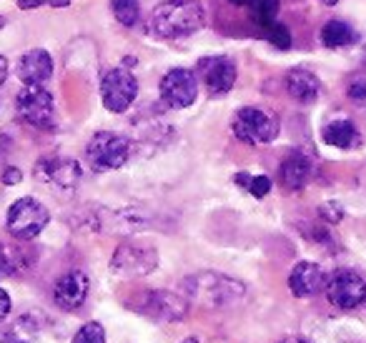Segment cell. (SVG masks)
Here are the masks:
<instances>
[{
  "label": "cell",
  "instance_id": "obj_30",
  "mask_svg": "<svg viewBox=\"0 0 366 343\" xmlns=\"http://www.w3.org/2000/svg\"><path fill=\"white\" fill-rule=\"evenodd\" d=\"M23 181V173L18 171V168H6L3 171V183L6 186H16V183H21Z\"/></svg>",
  "mask_w": 366,
  "mask_h": 343
},
{
  "label": "cell",
  "instance_id": "obj_16",
  "mask_svg": "<svg viewBox=\"0 0 366 343\" xmlns=\"http://www.w3.org/2000/svg\"><path fill=\"white\" fill-rule=\"evenodd\" d=\"M16 71L21 83H26V86H46L53 76V58L48 51L36 48V51L23 53Z\"/></svg>",
  "mask_w": 366,
  "mask_h": 343
},
{
  "label": "cell",
  "instance_id": "obj_12",
  "mask_svg": "<svg viewBox=\"0 0 366 343\" xmlns=\"http://www.w3.org/2000/svg\"><path fill=\"white\" fill-rule=\"evenodd\" d=\"M81 166L73 158H43L36 166L38 183L53 186L58 193H73L81 183Z\"/></svg>",
  "mask_w": 366,
  "mask_h": 343
},
{
  "label": "cell",
  "instance_id": "obj_6",
  "mask_svg": "<svg viewBox=\"0 0 366 343\" xmlns=\"http://www.w3.org/2000/svg\"><path fill=\"white\" fill-rule=\"evenodd\" d=\"M158 266V253L153 246L146 243H136V241H126L116 248L113 253L111 268L116 276L121 278H141L148 276L151 271H156Z\"/></svg>",
  "mask_w": 366,
  "mask_h": 343
},
{
  "label": "cell",
  "instance_id": "obj_18",
  "mask_svg": "<svg viewBox=\"0 0 366 343\" xmlns=\"http://www.w3.org/2000/svg\"><path fill=\"white\" fill-rule=\"evenodd\" d=\"M311 173H314V168H311L309 158H306L304 153H291L279 166V181H281V186L289 188V191H301V188L309 186Z\"/></svg>",
  "mask_w": 366,
  "mask_h": 343
},
{
  "label": "cell",
  "instance_id": "obj_8",
  "mask_svg": "<svg viewBox=\"0 0 366 343\" xmlns=\"http://www.w3.org/2000/svg\"><path fill=\"white\" fill-rule=\"evenodd\" d=\"M16 111L28 126L48 131L56 123V106L53 96L43 86H26L16 96Z\"/></svg>",
  "mask_w": 366,
  "mask_h": 343
},
{
  "label": "cell",
  "instance_id": "obj_1",
  "mask_svg": "<svg viewBox=\"0 0 366 343\" xmlns=\"http://www.w3.org/2000/svg\"><path fill=\"white\" fill-rule=\"evenodd\" d=\"M181 288L191 301H196L199 306L206 308H229L246 298L244 283L214 271L194 273V276L183 281Z\"/></svg>",
  "mask_w": 366,
  "mask_h": 343
},
{
  "label": "cell",
  "instance_id": "obj_24",
  "mask_svg": "<svg viewBox=\"0 0 366 343\" xmlns=\"http://www.w3.org/2000/svg\"><path fill=\"white\" fill-rule=\"evenodd\" d=\"M261 31H264L266 41H269L274 48H279V51H289L291 43H294V38H291V31L284 26V23H279V21L269 23V26H264Z\"/></svg>",
  "mask_w": 366,
  "mask_h": 343
},
{
  "label": "cell",
  "instance_id": "obj_19",
  "mask_svg": "<svg viewBox=\"0 0 366 343\" xmlns=\"http://www.w3.org/2000/svg\"><path fill=\"white\" fill-rule=\"evenodd\" d=\"M321 141L331 148H339V151H349V148L361 146V133L346 118H334L321 128Z\"/></svg>",
  "mask_w": 366,
  "mask_h": 343
},
{
  "label": "cell",
  "instance_id": "obj_23",
  "mask_svg": "<svg viewBox=\"0 0 366 343\" xmlns=\"http://www.w3.org/2000/svg\"><path fill=\"white\" fill-rule=\"evenodd\" d=\"M281 0H251V18L259 23L261 28L269 26L276 21V13H279Z\"/></svg>",
  "mask_w": 366,
  "mask_h": 343
},
{
  "label": "cell",
  "instance_id": "obj_37",
  "mask_svg": "<svg viewBox=\"0 0 366 343\" xmlns=\"http://www.w3.org/2000/svg\"><path fill=\"white\" fill-rule=\"evenodd\" d=\"M321 3H324V6H336L339 0H321Z\"/></svg>",
  "mask_w": 366,
  "mask_h": 343
},
{
  "label": "cell",
  "instance_id": "obj_35",
  "mask_svg": "<svg viewBox=\"0 0 366 343\" xmlns=\"http://www.w3.org/2000/svg\"><path fill=\"white\" fill-rule=\"evenodd\" d=\"M279 343H309V341H304V338H299V336H289V338H284V341H279Z\"/></svg>",
  "mask_w": 366,
  "mask_h": 343
},
{
  "label": "cell",
  "instance_id": "obj_5",
  "mask_svg": "<svg viewBox=\"0 0 366 343\" xmlns=\"http://www.w3.org/2000/svg\"><path fill=\"white\" fill-rule=\"evenodd\" d=\"M234 133L239 141L251 146H264L279 136V118L264 108H241L234 118Z\"/></svg>",
  "mask_w": 366,
  "mask_h": 343
},
{
  "label": "cell",
  "instance_id": "obj_7",
  "mask_svg": "<svg viewBox=\"0 0 366 343\" xmlns=\"http://www.w3.org/2000/svg\"><path fill=\"white\" fill-rule=\"evenodd\" d=\"M138 96V81L126 68H111L101 78V101L106 111L126 113Z\"/></svg>",
  "mask_w": 366,
  "mask_h": 343
},
{
  "label": "cell",
  "instance_id": "obj_25",
  "mask_svg": "<svg viewBox=\"0 0 366 343\" xmlns=\"http://www.w3.org/2000/svg\"><path fill=\"white\" fill-rule=\"evenodd\" d=\"M73 343H106V328L98 321L83 323L76 336H73Z\"/></svg>",
  "mask_w": 366,
  "mask_h": 343
},
{
  "label": "cell",
  "instance_id": "obj_17",
  "mask_svg": "<svg viewBox=\"0 0 366 343\" xmlns=\"http://www.w3.org/2000/svg\"><path fill=\"white\" fill-rule=\"evenodd\" d=\"M286 91H289V96L294 98V101L309 106V103L319 101L324 86H321V81L311 71L294 68V71H289V76H286Z\"/></svg>",
  "mask_w": 366,
  "mask_h": 343
},
{
  "label": "cell",
  "instance_id": "obj_11",
  "mask_svg": "<svg viewBox=\"0 0 366 343\" xmlns=\"http://www.w3.org/2000/svg\"><path fill=\"white\" fill-rule=\"evenodd\" d=\"M138 313L153 318V321H183L186 313H189V306L181 296L171 291H143L138 296V303H131Z\"/></svg>",
  "mask_w": 366,
  "mask_h": 343
},
{
  "label": "cell",
  "instance_id": "obj_38",
  "mask_svg": "<svg viewBox=\"0 0 366 343\" xmlns=\"http://www.w3.org/2000/svg\"><path fill=\"white\" fill-rule=\"evenodd\" d=\"M183 343H199V341H196V338H186Z\"/></svg>",
  "mask_w": 366,
  "mask_h": 343
},
{
  "label": "cell",
  "instance_id": "obj_9",
  "mask_svg": "<svg viewBox=\"0 0 366 343\" xmlns=\"http://www.w3.org/2000/svg\"><path fill=\"white\" fill-rule=\"evenodd\" d=\"M324 291L331 306L341 308V311H349V308H356L366 301L364 278L356 271H349V268H341V271L331 273V276L326 278Z\"/></svg>",
  "mask_w": 366,
  "mask_h": 343
},
{
  "label": "cell",
  "instance_id": "obj_10",
  "mask_svg": "<svg viewBox=\"0 0 366 343\" xmlns=\"http://www.w3.org/2000/svg\"><path fill=\"white\" fill-rule=\"evenodd\" d=\"M161 98L168 108H189L199 98V76L189 68H171L161 78Z\"/></svg>",
  "mask_w": 366,
  "mask_h": 343
},
{
  "label": "cell",
  "instance_id": "obj_22",
  "mask_svg": "<svg viewBox=\"0 0 366 343\" xmlns=\"http://www.w3.org/2000/svg\"><path fill=\"white\" fill-rule=\"evenodd\" d=\"M236 186L246 188L254 198H266L271 193V178L269 176H251V173H236Z\"/></svg>",
  "mask_w": 366,
  "mask_h": 343
},
{
  "label": "cell",
  "instance_id": "obj_28",
  "mask_svg": "<svg viewBox=\"0 0 366 343\" xmlns=\"http://www.w3.org/2000/svg\"><path fill=\"white\" fill-rule=\"evenodd\" d=\"M306 233H309V238H314L316 243H326V246L331 243V233L321 226H306Z\"/></svg>",
  "mask_w": 366,
  "mask_h": 343
},
{
  "label": "cell",
  "instance_id": "obj_31",
  "mask_svg": "<svg viewBox=\"0 0 366 343\" xmlns=\"http://www.w3.org/2000/svg\"><path fill=\"white\" fill-rule=\"evenodd\" d=\"M8 273H13V268H11V261H8V253H6V248L0 246V278H3V276H8Z\"/></svg>",
  "mask_w": 366,
  "mask_h": 343
},
{
  "label": "cell",
  "instance_id": "obj_13",
  "mask_svg": "<svg viewBox=\"0 0 366 343\" xmlns=\"http://www.w3.org/2000/svg\"><path fill=\"white\" fill-rule=\"evenodd\" d=\"M199 78L211 96H224L236 83V63L229 56H206L196 63Z\"/></svg>",
  "mask_w": 366,
  "mask_h": 343
},
{
  "label": "cell",
  "instance_id": "obj_36",
  "mask_svg": "<svg viewBox=\"0 0 366 343\" xmlns=\"http://www.w3.org/2000/svg\"><path fill=\"white\" fill-rule=\"evenodd\" d=\"M229 3H231V6H239V8H249L251 6V0H229Z\"/></svg>",
  "mask_w": 366,
  "mask_h": 343
},
{
  "label": "cell",
  "instance_id": "obj_14",
  "mask_svg": "<svg viewBox=\"0 0 366 343\" xmlns=\"http://www.w3.org/2000/svg\"><path fill=\"white\" fill-rule=\"evenodd\" d=\"M88 291H91V281L83 271H68L61 276L53 288V301L63 311H78L86 303Z\"/></svg>",
  "mask_w": 366,
  "mask_h": 343
},
{
  "label": "cell",
  "instance_id": "obj_34",
  "mask_svg": "<svg viewBox=\"0 0 366 343\" xmlns=\"http://www.w3.org/2000/svg\"><path fill=\"white\" fill-rule=\"evenodd\" d=\"M48 3H51L53 8H68L71 6V0H48Z\"/></svg>",
  "mask_w": 366,
  "mask_h": 343
},
{
  "label": "cell",
  "instance_id": "obj_29",
  "mask_svg": "<svg viewBox=\"0 0 366 343\" xmlns=\"http://www.w3.org/2000/svg\"><path fill=\"white\" fill-rule=\"evenodd\" d=\"M11 308H13L11 296H8V291H3V288H0V323H3V321H6V318H8V313H11Z\"/></svg>",
  "mask_w": 366,
  "mask_h": 343
},
{
  "label": "cell",
  "instance_id": "obj_3",
  "mask_svg": "<svg viewBox=\"0 0 366 343\" xmlns=\"http://www.w3.org/2000/svg\"><path fill=\"white\" fill-rule=\"evenodd\" d=\"M51 221V213L41 201L26 196L18 198L11 208H8V231L11 236H16L18 241H33L36 236H41L43 228Z\"/></svg>",
  "mask_w": 366,
  "mask_h": 343
},
{
  "label": "cell",
  "instance_id": "obj_20",
  "mask_svg": "<svg viewBox=\"0 0 366 343\" xmlns=\"http://www.w3.org/2000/svg\"><path fill=\"white\" fill-rule=\"evenodd\" d=\"M319 38L326 48H334L336 51V48H346L351 43H356V31L351 26H346L344 21H329L321 28Z\"/></svg>",
  "mask_w": 366,
  "mask_h": 343
},
{
  "label": "cell",
  "instance_id": "obj_2",
  "mask_svg": "<svg viewBox=\"0 0 366 343\" xmlns=\"http://www.w3.org/2000/svg\"><path fill=\"white\" fill-rule=\"evenodd\" d=\"M206 26V11L199 0H166L156 6L151 28L161 38H186Z\"/></svg>",
  "mask_w": 366,
  "mask_h": 343
},
{
  "label": "cell",
  "instance_id": "obj_27",
  "mask_svg": "<svg viewBox=\"0 0 366 343\" xmlns=\"http://www.w3.org/2000/svg\"><path fill=\"white\" fill-rule=\"evenodd\" d=\"M349 98L359 106H366V81H354L349 86Z\"/></svg>",
  "mask_w": 366,
  "mask_h": 343
},
{
  "label": "cell",
  "instance_id": "obj_33",
  "mask_svg": "<svg viewBox=\"0 0 366 343\" xmlns=\"http://www.w3.org/2000/svg\"><path fill=\"white\" fill-rule=\"evenodd\" d=\"M6 78H8V58L0 56V86L6 83Z\"/></svg>",
  "mask_w": 366,
  "mask_h": 343
},
{
  "label": "cell",
  "instance_id": "obj_21",
  "mask_svg": "<svg viewBox=\"0 0 366 343\" xmlns=\"http://www.w3.org/2000/svg\"><path fill=\"white\" fill-rule=\"evenodd\" d=\"M111 13L121 26L131 28L141 18V6H138V0H111Z\"/></svg>",
  "mask_w": 366,
  "mask_h": 343
},
{
  "label": "cell",
  "instance_id": "obj_4",
  "mask_svg": "<svg viewBox=\"0 0 366 343\" xmlns=\"http://www.w3.org/2000/svg\"><path fill=\"white\" fill-rule=\"evenodd\" d=\"M86 156L96 171H116V168L126 166L131 158V141L126 136H118V133L101 131L91 138Z\"/></svg>",
  "mask_w": 366,
  "mask_h": 343
},
{
  "label": "cell",
  "instance_id": "obj_15",
  "mask_svg": "<svg viewBox=\"0 0 366 343\" xmlns=\"http://www.w3.org/2000/svg\"><path fill=\"white\" fill-rule=\"evenodd\" d=\"M326 286V273L319 263L314 261H301L291 268L289 273V288L296 298H309L324 291Z\"/></svg>",
  "mask_w": 366,
  "mask_h": 343
},
{
  "label": "cell",
  "instance_id": "obj_26",
  "mask_svg": "<svg viewBox=\"0 0 366 343\" xmlns=\"http://www.w3.org/2000/svg\"><path fill=\"white\" fill-rule=\"evenodd\" d=\"M319 216H321V221H326V223H339L341 218H344V206L336 201H329V203H324V206H319Z\"/></svg>",
  "mask_w": 366,
  "mask_h": 343
},
{
  "label": "cell",
  "instance_id": "obj_32",
  "mask_svg": "<svg viewBox=\"0 0 366 343\" xmlns=\"http://www.w3.org/2000/svg\"><path fill=\"white\" fill-rule=\"evenodd\" d=\"M43 3H48V0H18V8H23V11H33V8H41Z\"/></svg>",
  "mask_w": 366,
  "mask_h": 343
}]
</instances>
